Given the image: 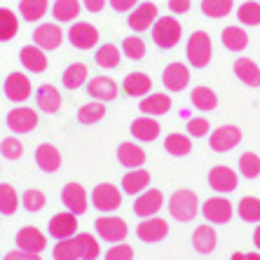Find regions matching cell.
<instances>
[{
  "mask_svg": "<svg viewBox=\"0 0 260 260\" xmlns=\"http://www.w3.org/2000/svg\"><path fill=\"white\" fill-rule=\"evenodd\" d=\"M200 200H197V194L192 190H176L174 194L169 197V213L174 220L178 223H190L194 220V216L200 213Z\"/></svg>",
  "mask_w": 260,
  "mask_h": 260,
  "instance_id": "obj_1",
  "label": "cell"
},
{
  "mask_svg": "<svg viewBox=\"0 0 260 260\" xmlns=\"http://www.w3.org/2000/svg\"><path fill=\"white\" fill-rule=\"evenodd\" d=\"M181 38H183V28L178 19L162 17L152 24V40H155V45L159 49H174L181 43Z\"/></svg>",
  "mask_w": 260,
  "mask_h": 260,
  "instance_id": "obj_2",
  "label": "cell"
},
{
  "mask_svg": "<svg viewBox=\"0 0 260 260\" xmlns=\"http://www.w3.org/2000/svg\"><path fill=\"white\" fill-rule=\"evenodd\" d=\"M185 52H188L190 66H194V68L209 66V61H211V56H213V45H211L209 33H206V30H194L192 36L188 38Z\"/></svg>",
  "mask_w": 260,
  "mask_h": 260,
  "instance_id": "obj_3",
  "label": "cell"
},
{
  "mask_svg": "<svg viewBox=\"0 0 260 260\" xmlns=\"http://www.w3.org/2000/svg\"><path fill=\"white\" fill-rule=\"evenodd\" d=\"M242 143V129L235 124H220L216 132L209 134V145L213 152H230Z\"/></svg>",
  "mask_w": 260,
  "mask_h": 260,
  "instance_id": "obj_4",
  "label": "cell"
},
{
  "mask_svg": "<svg viewBox=\"0 0 260 260\" xmlns=\"http://www.w3.org/2000/svg\"><path fill=\"white\" fill-rule=\"evenodd\" d=\"M94 228H96V235L101 237L103 242H110V244L124 242V237H127V232H129L127 223H124L122 218H117V216H101V218H96Z\"/></svg>",
  "mask_w": 260,
  "mask_h": 260,
  "instance_id": "obj_5",
  "label": "cell"
},
{
  "mask_svg": "<svg viewBox=\"0 0 260 260\" xmlns=\"http://www.w3.org/2000/svg\"><path fill=\"white\" fill-rule=\"evenodd\" d=\"M91 204H94V209H99V211L110 213V211H115V209H120L122 192L113 183H99L96 188L91 190Z\"/></svg>",
  "mask_w": 260,
  "mask_h": 260,
  "instance_id": "obj_6",
  "label": "cell"
},
{
  "mask_svg": "<svg viewBox=\"0 0 260 260\" xmlns=\"http://www.w3.org/2000/svg\"><path fill=\"white\" fill-rule=\"evenodd\" d=\"M200 211L204 213V218L211 225H225L232 220V204H230V200H225L223 194L209 197Z\"/></svg>",
  "mask_w": 260,
  "mask_h": 260,
  "instance_id": "obj_7",
  "label": "cell"
},
{
  "mask_svg": "<svg viewBox=\"0 0 260 260\" xmlns=\"http://www.w3.org/2000/svg\"><path fill=\"white\" fill-rule=\"evenodd\" d=\"M169 235V225L162 218L152 216V218H143L139 225H136V237L145 244H157L162 239H167Z\"/></svg>",
  "mask_w": 260,
  "mask_h": 260,
  "instance_id": "obj_8",
  "label": "cell"
},
{
  "mask_svg": "<svg viewBox=\"0 0 260 260\" xmlns=\"http://www.w3.org/2000/svg\"><path fill=\"white\" fill-rule=\"evenodd\" d=\"M7 122V129L14 134H30L33 129L38 127V113L33 108H26V106H21V108H14L7 113L5 117Z\"/></svg>",
  "mask_w": 260,
  "mask_h": 260,
  "instance_id": "obj_9",
  "label": "cell"
},
{
  "mask_svg": "<svg viewBox=\"0 0 260 260\" xmlns=\"http://www.w3.org/2000/svg\"><path fill=\"white\" fill-rule=\"evenodd\" d=\"M237 183H239V176H237V171H232L230 167H213V169L209 171V188L218 194L235 192Z\"/></svg>",
  "mask_w": 260,
  "mask_h": 260,
  "instance_id": "obj_10",
  "label": "cell"
},
{
  "mask_svg": "<svg viewBox=\"0 0 260 260\" xmlns=\"http://www.w3.org/2000/svg\"><path fill=\"white\" fill-rule=\"evenodd\" d=\"M117 82L113 78H106V75H96L87 82V94H89L94 101H101V103H108V101H115L117 99Z\"/></svg>",
  "mask_w": 260,
  "mask_h": 260,
  "instance_id": "obj_11",
  "label": "cell"
},
{
  "mask_svg": "<svg viewBox=\"0 0 260 260\" xmlns=\"http://www.w3.org/2000/svg\"><path fill=\"white\" fill-rule=\"evenodd\" d=\"M3 91H5V96L14 103H24L26 99L33 94V87H30V80L26 78L24 73H10L5 80V85H3Z\"/></svg>",
  "mask_w": 260,
  "mask_h": 260,
  "instance_id": "obj_12",
  "label": "cell"
},
{
  "mask_svg": "<svg viewBox=\"0 0 260 260\" xmlns=\"http://www.w3.org/2000/svg\"><path fill=\"white\" fill-rule=\"evenodd\" d=\"M129 28L141 33V30H148L155 21H157V5L155 3H139L129 12Z\"/></svg>",
  "mask_w": 260,
  "mask_h": 260,
  "instance_id": "obj_13",
  "label": "cell"
},
{
  "mask_svg": "<svg viewBox=\"0 0 260 260\" xmlns=\"http://www.w3.org/2000/svg\"><path fill=\"white\" fill-rule=\"evenodd\" d=\"M162 206H164L162 190H145L134 202V213L139 218H152V216H157V211Z\"/></svg>",
  "mask_w": 260,
  "mask_h": 260,
  "instance_id": "obj_14",
  "label": "cell"
},
{
  "mask_svg": "<svg viewBox=\"0 0 260 260\" xmlns=\"http://www.w3.org/2000/svg\"><path fill=\"white\" fill-rule=\"evenodd\" d=\"M68 40H71V45L75 49H91L99 43V30L91 24H87V21H78L68 30Z\"/></svg>",
  "mask_w": 260,
  "mask_h": 260,
  "instance_id": "obj_15",
  "label": "cell"
},
{
  "mask_svg": "<svg viewBox=\"0 0 260 260\" xmlns=\"http://www.w3.org/2000/svg\"><path fill=\"white\" fill-rule=\"evenodd\" d=\"M49 235L54 237V239H71L75 232H78V216L71 211H63V213H56V216H52V220H49Z\"/></svg>",
  "mask_w": 260,
  "mask_h": 260,
  "instance_id": "obj_16",
  "label": "cell"
},
{
  "mask_svg": "<svg viewBox=\"0 0 260 260\" xmlns=\"http://www.w3.org/2000/svg\"><path fill=\"white\" fill-rule=\"evenodd\" d=\"M61 202L66 206V211L75 213V216L87 211V192L80 183H68L66 188L61 190Z\"/></svg>",
  "mask_w": 260,
  "mask_h": 260,
  "instance_id": "obj_17",
  "label": "cell"
},
{
  "mask_svg": "<svg viewBox=\"0 0 260 260\" xmlns=\"http://www.w3.org/2000/svg\"><path fill=\"white\" fill-rule=\"evenodd\" d=\"M162 82H164V87H167L169 91H183L185 87L190 85V71L185 68V63L174 61V63H169V66L164 68Z\"/></svg>",
  "mask_w": 260,
  "mask_h": 260,
  "instance_id": "obj_18",
  "label": "cell"
},
{
  "mask_svg": "<svg viewBox=\"0 0 260 260\" xmlns=\"http://www.w3.org/2000/svg\"><path fill=\"white\" fill-rule=\"evenodd\" d=\"M61 43H63V33L56 24H40L33 33V45H38L45 52L61 47Z\"/></svg>",
  "mask_w": 260,
  "mask_h": 260,
  "instance_id": "obj_19",
  "label": "cell"
},
{
  "mask_svg": "<svg viewBox=\"0 0 260 260\" xmlns=\"http://www.w3.org/2000/svg\"><path fill=\"white\" fill-rule=\"evenodd\" d=\"M17 246L26 253H43L45 246H47V239L38 228H24V230L17 232Z\"/></svg>",
  "mask_w": 260,
  "mask_h": 260,
  "instance_id": "obj_20",
  "label": "cell"
},
{
  "mask_svg": "<svg viewBox=\"0 0 260 260\" xmlns=\"http://www.w3.org/2000/svg\"><path fill=\"white\" fill-rule=\"evenodd\" d=\"M19 61L21 66L28 73H45L47 71V56H45V49H40L38 45H26L19 52Z\"/></svg>",
  "mask_w": 260,
  "mask_h": 260,
  "instance_id": "obj_21",
  "label": "cell"
},
{
  "mask_svg": "<svg viewBox=\"0 0 260 260\" xmlns=\"http://www.w3.org/2000/svg\"><path fill=\"white\" fill-rule=\"evenodd\" d=\"M232 71L246 87H260V66L248 56H239L232 63Z\"/></svg>",
  "mask_w": 260,
  "mask_h": 260,
  "instance_id": "obj_22",
  "label": "cell"
},
{
  "mask_svg": "<svg viewBox=\"0 0 260 260\" xmlns=\"http://www.w3.org/2000/svg\"><path fill=\"white\" fill-rule=\"evenodd\" d=\"M117 162H120L122 167H127V169H141L145 164V150L141 145L124 141V143H120V148H117Z\"/></svg>",
  "mask_w": 260,
  "mask_h": 260,
  "instance_id": "obj_23",
  "label": "cell"
},
{
  "mask_svg": "<svg viewBox=\"0 0 260 260\" xmlns=\"http://www.w3.org/2000/svg\"><path fill=\"white\" fill-rule=\"evenodd\" d=\"M192 246L197 253L202 255H209L216 251L218 246V235L216 230H213L211 225H200V228H194L192 232Z\"/></svg>",
  "mask_w": 260,
  "mask_h": 260,
  "instance_id": "obj_24",
  "label": "cell"
},
{
  "mask_svg": "<svg viewBox=\"0 0 260 260\" xmlns=\"http://www.w3.org/2000/svg\"><path fill=\"white\" fill-rule=\"evenodd\" d=\"M159 122L155 120V117L150 115H143V117H136V120L132 122V136L136 141H145V143H150V141H155L159 136Z\"/></svg>",
  "mask_w": 260,
  "mask_h": 260,
  "instance_id": "obj_25",
  "label": "cell"
},
{
  "mask_svg": "<svg viewBox=\"0 0 260 260\" xmlns=\"http://www.w3.org/2000/svg\"><path fill=\"white\" fill-rule=\"evenodd\" d=\"M36 164L45 171V174H54V171H59V167H61V152L49 143L38 145L36 148Z\"/></svg>",
  "mask_w": 260,
  "mask_h": 260,
  "instance_id": "obj_26",
  "label": "cell"
},
{
  "mask_svg": "<svg viewBox=\"0 0 260 260\" xmlns=\"http://www.w3.org/2000/svg\"><path fill=\"white\" fill-rule=\"evenodd\" d=\"M141 113L150 117H159V115H167L171 110V96L169 94H150L148 99H143L139 106Z\"/></svg>",
  "mask_w": 260,
  "mask_h": 260,
  "instance_id": "obj_27",
  "label": "cell"
},
{
  "mask_svg": "<svg viewBox=\"0 0 260 260\" xmlns=\"http://www.w3.org/2000/svg\"><path fill=\"white\" fill-rule=\"evenodd\" d=\"M36 101H38V108L43 113H56L61 108V94L56 87L52 85H40L36 89Z\"/></svg>",
  "mask_w": 260,
  "mask_h": 260,
  "instance_id": "obj_28",
  "label": "cell"
},
{
  "mask_svg": "<svg viewBox=\"0 0 260 260\" xmlns=\"http://www.w3.org/2000/svg\"><path fill=\"white\" fill-rule=\"evenodd\" d=\"M122 87H124L127 96H145L152 89V80L145 73H129L124 82H122Z\"/></svg>",
  "mask_w": 260,
  "mask_h": 260,
  "instance_id": "obj_29",
  "label": "cell"
},
{
  "mask_svg": "<svg viewBox=\"0 0 260 260\" xmlns=\"http://www.w3.org/2000/svg\"><path fill=\"white\" fill-rule=\"evenodd\" d=\"M220 43L230 52H242L248 45V36L242 26H225L223 33H220Z\"/></svg>",
  "mask_w": 260,
  "mask_h": 260,
  "instance_id": "obj_30",
  "label": "cell"
},
{
  "mask_svg": "<svg viewBox=\"0 0 260 260\" xmlns=\"http://www.w3.org/2000/svg\"><path fill=\"white\" fill-rule=\"evenodd\" d=\"M150 185V174L145 169H134L122 178V190L127 194H141Z\"/></svg>",
  "mask_w": 260,
  "mask_h": 260,
  "instance_id": "obj_31",
  "label": "cell"
},
{
  "mask_svg": "<svg viewBox=\"0 0 260 260\" xmlns=\"http://www.w3.org/2000/svg\"><path fill=\"white\" fill-rule=\"evenodd\" d=\"M75 242V248H78V255L80 260H96L101 255V246L89 232H80V235L73 237Z\"/></svg>",
  "mask_w": 260,
  "mask_h": 260,
  "instance_id": "obj_32",
  "label": "cell"
},
{
  "mask_svg": "<svg viewBox=\"0 0 260 260\" xmlns=\"http://www.w3.org/2000/svg\"><path fill=\"white\" fill-rule=\"evenodd\" d=\"M190 101H192V106L197 110H202V113H209V110L218 108L216 91L209 89V87H194L192 94H190Z\"/></svg>",
  "mask_w": 260,
  "mask_h": 260,
  "instance_id": "obj_33",
  "label": "cell"
},
{
  "mask_svg": "<svg viewBox=\"0 0 260 260\" xmlns=\"http://www.w3.org/2000/svg\"><path fill=\"white\" fill-rule=\"evenodd\" d=\"M164 150L169 155H174V157H185L192 150V143H190V139L185 134H169L164 139Z\"/></svg>",
  "mask_w": 260,
  "mask_h": 260,
  "instance_id": "obj_34",
  "label": "cell"
},
{
  "mask_svg": "<svg viewBox=\"0 0 260 260\" xmlns=\"http://www.w3.org/2000/svg\"><path fill=\"white\" fill-rule=\"evenodd\" d=\"M80 0H54L52 5V17L56 21H73L80 14Z\"/></svg>",
  "mask_w": 260,
  "mask_h": 260,
  "instance_id": "obj_35",
  "label": "cell"
},
{
  "mask_svg": "<svg viewBox=\"0 0 260 260\" xmlns=\"http://www.w3.org/2000/svg\"><path fill=\"white\" fill-rule=\"evenodd\" d=\"M103 117H106V103H101V101H89L78 110L80 124H96Z\"/></svg>",
  "mask_w": 260,
  "mask_h": 260,
  "instance_id": "obj_36",
  "label": "cell"
},
{
  "mask_svg": "<svg viewBox=\"0 0 260 260\" xmlns=\"http://www.w3.org/2000/svg\"><path fill=\"white\" fill-rule=\"evenodd\" d=\"M49 10V3L47 0H19V12L26 21H38L43 19Z\"/></svg>",
  "mask_w": 260,
  "mask_h": 260,
  "instance_id": "obj_37",
  "label": "cell"
},
{
  "mask_svg": "<svg viewBox=\"0 0 260 260\" xmlns=\"http://www.w3.org/2000/svg\"><path fill=\"white\" fill-rule=\"evenodd\" d=\"M61 82L66 89H78L87 82V66L85 63H71L61 75Z\"/></svg>",
  "mask_w": 260,
  "mask_h": 260,
  "instance_id": "obj_38",
  "label": "cell"
},
{
  "mask_svg": "<svg viewBox=\"0 0 260 260\" xmlns=\"http://www.w3.org/2000/svg\"><path fill=\"white\" fill-rule=\"evenodd\" d=\"M19 30V19L12 10H7V7H0V43H5V40H12L17 36Z\"/></svg>",
  "mask_w": 260,
  "mask_h": 260,
  "instance_id": "obj_39",
  "label": "cell"
},
{
  "mask_svg": "<svg viewBox=\"0 0 260 260\" xmlns=\"http://www.w3.org/2000/svg\"><path fill=\"white\" fill-rule=\"evenodd\" d=\"M122 61V52L120 47H115V45H101V47L96 49V66L101 68H117Z\"/></svg>",
  "mask_w": 260,
  "mask_h": 260,
  "instance_id": "obj_40",
  "label": "cell"
},
{
  "mask_svg": "<svg viewBox=\"0 0 260 260\" xmlns=\"http://www.w3.org/2000/svg\"><path fill=\"white\" fill-rule=\"evenodd\" d=\"M237 213L244 223H260V200L258 197H242Z\"/></svg>",
  "mask_w": 260,
  "mask_h": 260,
  "instance_id": "obj_41",
  "label": "cell"
},
{
  "mask_svg": "<svg viewBox=\"0 0 260 260\" xmlns=\"http://www.w3.org/2000/svg\"><path fill=\"white\" fill-rule=\"evenodd\" d=\"M237 19L242 21V26H260V3L255 0H246L237 10Z\"/></svg>",
  "mask_w": 260,
  "mask_h": 260,
  "instance_id": "obj_42",
  "label": "cell"
},
{
  "mask_svg": "<svg viewBox=\"0 0 260 260\" xmlns=\"http://www.w3.org/2000/svg\"><path fill=\"white\" fill-rule=\"evenodd\" d=\"M19 206V197L17 190L10 183H0V213L3 216H12Z\"/></svg>",
  "mask_w": 260,
  "mask_h": 260,
  "instance_id": "obj_43",
  "label": "cell"
},
{
  "mask_svg": "<svg viewBox=\"0 0 260 260\" xmlns=\"http://www.w3.org/2000/svg\"><path fill=\"white\" fill-rule=\"evenodd\" d=\"M232 0H202V12L211 19H223L232 12Z\"/></svg>",
  "mask_w": 260,
  "mask_h": 260,
  "instance_id": "obj_44",
  "label": "cell"
},
{
  "mask_svg": "<svg viewBox=\"0 0 260 260\" xmlns=\"http://www.w3.org/2000/svg\"><path fill=\"white\" fill-rule=\"evenodd\" d=\"M237 167H239V174L244 178H248V181H253V178L260 176V157L255 152H244L239 162H237Z\"/></svg>",
  "mask_w": 260,
  "mask_h": 260,
  "instance_id": "obj_45",
  "label": "cell"
},
{
  "mask_svg": "<svg viewBox=\"0 0 260 260\" xmlns=\"http://www.w3.org/2000/svg\"><path fill=\"white\" fill-rule=\"evenodd\" d=\"M0 155L5 159H19L21 155H24V143L17 139V136H7V139H3V143H0Z\"/></svg>",
  "mask_w": 260,
  "mask_h": 260,
  "instance_id": "obj_46",
  "label": "cell"
},
{
  "mask_svg": "<svg viewBox=\"0 0 260 260\" xmlns=\"http://www.w3.org/2000/svg\"><path fill=\"white\" fill-rule=\"evenodd\" d=\"M45 192L43 190H26L24 197H21V206H24L26 211L36 213V211H43L45 209Z\"/></svg>",
  "mask_w": 260,
  "mask_h": 260,
  "instance_id": "obj_47",
  "label": "cell"
},
{
  "mask_svg": "<svg viewBox=\"0 0 260 260\" xmlns=\"http://www.w3.org/2000/svg\"><path fill=\"white\" fill-rule=\"evenodd\" d=\"M122 54L129 56V59L139 61L145 56V43L141 40V38L132 36V38H124V43H122Z\"/></svg>",
  "mask_w": 260,
  "mask_h": 260,
  "instance_id": "obj_48",
  "label": "cell"
},
{
  "mask_svg": "<svg viewBox=\"0 0 260 260\" xmlns=\"http://www.w3.org/2000/svg\"><path fill=\"white\" fill-rule=\"evenodd\" d=\"M52 255H54V260H80L78 248H75V242H73V239H61V242L54 246Z\"/></svg>",
  "mask_w": 260,
  "mask_h": 260,
  "instance_id": "obj_49",
  "label": "cell"
},
{
  "mask_svg": "<svg viewBox=\"0 0 260 260\" xmlns=\"http://www.w3.org/2000/svg\"><path fill=\"white\" fill-rule=\"evenodd\" d=\"M106 260H134V248L129 244H115V246L108 248Z\"/></svg>",
  "mask_w": 260,
  "mask_h": 260,
  "instance_id": "obj_50",
  "label": "cell"
},
{
  "mask_svg": "<svg viewBox=\"0 0 260 260\" xmlns=\"http://www.w3.org/2000/svg\"><path fill=\"white\" fill-rule=\"evenodd\" d=\"M209 120L206 117H190L188 120V132L190 136H194V139H202V136H206L209 134Z\"/></svg>",
  "mask_w": 260,
  "mask_h": 260,
  "instance_id": "obj_51",
  "label": "cell"
},
{
  "mask_svg": "<svg viewBox=\"0 0 260 260\" xmlns=\"http://www.w3.org/2000/svg\"><path fill=\"white\" fill-rule=\"evenodd\" d=\"M108 3L115 12H132L134 7L139 5V0H108Z\"/></svg>",
  "mask_w": 260,
  "mask_h": 260,
  "instance_id": "obj_52",
  "label": "cell"
},
{
  "mask_svg": "<svg viewBox=\"0 0 260 260\" xmlns=\"http://www.w3.org/2000/svg\"><path fill=\"white\" fill-rule=\"evenodd\" d=\"M3 260H43L40 258V253H26V251H12V253H7Z\"/></svg>",
  "mask_w": 260,
  "mask_h": 260,
  "instance_id": "obj_53",
  "label": "cell"
},
{
  "mask_svg": "<svg viewBox=\"0 0 260 260\" xmlns=\"http://www.w3.org/2000/svg\"><path fill=\"white\" fill-rule=\"evenodd\" d=\"M169 10L174 14H185L190 10V0H169Z\"/></svg>",
  "mask_w": 260,
  "mask_h": 260,
  "instance_id": "obj_54",
  "label": "cell"
},
{
  "mask_svg": "<svg viewBox=\"0 0 260 260\" xmlns=\"http://www.w3.org/2000/svg\"><path fill=\"white\" fill-rule=\"evenodd\" d=\"M106 3H108V0H82V5H85L89 12H101L103 7H106Z\"/></svg>",
  "mask_w": 260,
  "mask_h": 260,
  "instance_id": "obj_55",
  "label": "cell"
},
{
  "mask_svg": "<svg viewBox=\"0 0 260 260\" xmlns=\"http://www.w3.org/2000/svg\"><path fill=\"white\" fill-rule=\"evenodd\" d=\"M230 260H260V251H255V253H242V251H237V253L230 255Z\"/></svg>",
  "mask_w": 260,
  "mask_h": 260,
  "instance_id": "obj_56",
  "label": "cell"
},
{
  "mask_svg": "<svg viewBox=\"0 0 260 260\" xmlns=\"http://www.w3.org/2000/svg\"><path fill=\"white\" fill-rule=\"evenodd\" d=\"M253 246L260 251V225H258V228H255V230H253Z\"/></svg>",
  "mask_w": 260,
  "mask_h": 260,
  "instance_id": "obj_57",
  "label": "cell"
}]
</instances>
